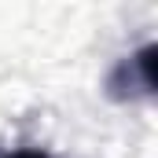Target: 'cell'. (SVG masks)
Segmentation results:
<instances>
[{"instance_id": "obj_1", "label": "cell", "mask_w": 158, "mask_h": 158, "mask_svg": "<svg viewBox=\"0 0 158 158\" xmlns=\"http://www.w3.org/2000/svg\"><path fill=\"white\" fill-rule=\"evenodd\" d=\"M11 158H44V155H37V151H19V155H11Z\"/></svg>"}]
</instances>
